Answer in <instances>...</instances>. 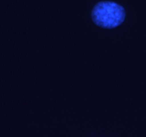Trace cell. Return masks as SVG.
Instances as JSON below:
<instances>
[{
    "label": "cell",
    "mask_w": 146,
    "mask_h": 137,
    "mask_svg": "<svg viewBox=\"0 0 146 137\" xmlns=\"http://www.w3.org/2000/svg\"><path fill=\"white\" fill-rule=\"evenodd\" d=\"M91 17L98 26L112 29L120 25L124 21L125 12L122 6L111 1H101L93 8Z\"/></svg>",
    "instance_id": "1"
}]
</instances>
